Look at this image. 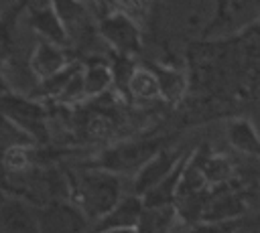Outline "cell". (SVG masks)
Segmentation results:
<instances>
[{
    "instance_id": "6da1fadb",
    "label": "cell",
    "mask_w": 260,
    "mask_h": 233,
    "mask_svg": "<svg viewBox=\"0 0 260 233\" xmlns=\"http://www.w3.org/2000/svg\"><path fill=\"white\" fill-rule=\"evenodd\" d=\"M67 174L71 186V201L83 211L89 223L102 219L126 197L122 176L118 174L100 168H81L77 174Z\"/></svg>"
},
{
    "instance_id": "7a4b0ae2",
    "label": "cell",
    "mask_w": 260,
    "mask_h": 233,
    "mask_svg": "<svg viewBox=\"0 0 260 233\" xmlns=\"http://www.w3.org/2000/svg\"><path fill=\"white\" fill-rule=\"evenodd\" d=\"M167 146H169V140L160 136L120 142V144L106 148L91 160H85L81 168H100V170H106L118 176H126V174L134 176L156 152H160Z\"/></svg>"
},
{
    "instance_id": "3957f363",
    "label": "cell",
    "mask_w": 260,
    "mask_h": 233,
    "mask_svg": "<svg viewBox=\"0 0 260 233\" xmlns=\"http://www.w3.org/2000/svg\"><path fill=\"white\" fill-rule=\"evenodd\" d=\"M0 118L18 128L28 140L39 144L49 142L47 107L43 101H37L30 95L16 93L12 89L4 91L0 93Z\"/></svg>"
},
{
    "instance_id": "277c9868",
    "label": "cell",
    "mask_w": 260,
    "mask_h": 233,
    "mask_svg": "<svg viewBox=\"0 0 260 233\" xmlns=\"http://www.w3.org/2000/svg\"><path fill=\"white\" fill-rule=\"evenodd\" d=\"M98 34L114 55L136 59L142 51V26L134 18L110 6H106L98 16Z\"/></svg>"
},
{
    "instance_id": "5b68a950",
    "label": "cell",
    "mask_w": 260,
    "mask_h": 233,
    "mask_svg": "<svg viewBox=\"0 0 260 233\" xmlns=\"http://www.w3.org/2000/svg\"><path fill=\"white\" fill-rule=\"evenodd\" d=\"M41 233H89V219L71 199L45 201L37 207Z\"/></svg>"
},
{
    "instance_id": "8992f818",
    "label": "cell",
    "mask_w": 260,
    "mask_h": 233,
    "mask_svg": "<svg viewBox=\"0 0 260 233\" xmlns=\"http://www.w3.org/2000/svg\"><path fill=\"white\" fill-rule=\"evenodd\" d=\"M49 2L65 26L71 51L85 47L98 34V20H93L85 0H49Z\"/></svg>"
},
{
    "instance_id": "52a82bcc",
    "label": "cell",
    "mask_w": 260,
    "mask_h": 233,
    "mask_svg": "<svg viewBox=\"0 0 260 233\" xmlns=\"http://www.w3.org/2000/svg\"><path fill=\"white\" fill-rule=\"evenodd\" d=\"M73 59L75 57H73L71 49H63V47H57L53 43L39 38L30 49L26 67H28L30 75L35 77V81L41 83V81L51 79L53 75L65 71L67 67H71L75 63Z\"/></svg>"
},
{
    "instance_id": "ba28073f",
    "label": "cell",
    "mask_w": 260,
    "mask_h": 233,
    "mask_svg": "<svg viewBox=\"0 0 260 233\" xmlns=\"http://www.w3.org/2000/svg\"><path fill=\"white\" fill-rule=\"evenodd\" d=\"M187 154V148H162L160 152H156L134 176H132V188L130 192L136 197H144L150 188H154L165 176H169V172L181 162V158Z\"/></svg>"
},
{
    "instance_id": "9c48e42d",
    "label": "cell",
    "mask_w": 260,
    "mask_h": 233,
    "mask_svg": "<svg viewBox=\"0 0 260 233\" xmlns=\"http://www.w3.org/2000/svg\"><path fill=\"white\" fill-rule=\"evenodd\" d=\"M250 201L242 190H219L215 188L209 205L203 211L201 223H230L242 219L248 211Z\"/></svg>"
},
{
    "instance_id": "30bf717a",
    "label": "cell",
    "mask_w": 260,
    "mask_h": 233,
    "mask_svg": "<svg viewBox=\"0 0 260 233\" xmlns=\"http://www.w3.org/2000/svg\"><path fill=\"white\" fill-rule=\"evenodd\" d=\"M26 24L30 26V30H35L39 34V38L53 43L57 47H63V49H71L65 26H63L61 18L57 16L55 8L51 6V2L26 8Z\"/></svg>"
},
{
    "instance_id": "8fae6325",
    "label": "cell",
    "mask_w": 260,
    "mask_h": 233,
    "mask_svg": "<svg viewBox=\"0 0 260 233\" xmlns=\"http://www.w3.org/2000/svg\"><path fill=\"white\" fill-rule=\"evenodd\" d=\"M197 160H199V170L203 176V182L209 188H225L232 178L236 176V166L228 154L213 152L209 146H197Z\"/></svg>"
},
{
    "instance_id": "7c38bea8",
    "label": "cell",
    "mask_w": 260,
    "mask_h": 233,
    "mask_svg": "<svg viewBox=\"0 0 260 233\" xmlns=\"http://www.w3.org/2000/svg\"><path fill=\"white\" fill-rule=\"evenodd\" d=\"M142 211H144L142 199L128 192L110 213H106L102 219L91 223L89 233H102V231H112V229H136Z\"/></svg>"
},
{
    "instance_id": "4fadbf2b",
    "label": "cell",
    "mask_w": 260,
    "mask_h": 233,
    "mask_svg": "<svg viewBox=\"0 0 260 233\" xmlns=\"http://www.w3.org/2000/svg\"><path fill=\"white\" fill-rule=\"evenodd\" d=\"M0 227L2 233H41L37 207L22 199H10L0 203Z\"/></svg>"
},
{
    "instance_id": "5bb4252c",
    "label": "cell",
    "mask_w": 260,
    "mask_h": 233,
    "mask_svg": "<svg viewBox=\"0 0 260 233\" xmlns=\"http://www.w3.org/2000/svg\"><path fill=\"white\" fill-rule=\"evenodd\" d=\"M28 8V0H14L0 12V93L10 91V85L4 77V65L12 55L14 49V30L18 18Z\"/></svg>"
},
{
    "instance_id": "9a60e30c",
    "label": "cell",
    "mask_w": 260,
    "mask_h": 233,
    "mask_svg": "<svg viewBox=\"0 0 260 233\" xmlns=\"http://www.w3.org/2000/svg\"><path fill=\"white\" fill-rule=\"evenodd\" d=\"M81 81L85 99H95L112 91L114 87V69L104 57H89L81 61Z\"/></svg>"
},
{
    "instance_id": "2e32d148",
    "label": "cell",
    "mask_w": 260,
    "mask_h": 233,
    "mask_svg": "<svg viewBox=\"0 0 260 233\" xmlns=\"http://www.w3.org/2000/svg\"><path fill=\"white\" fill-rule=\"evenodd\" d=\"M146 67L156 77L158 95H160L162 101L175 105L185 97V93H187V75L181 69H177L173 65H162V63H146Z\"/></svg>"
},
{
    "instance_id": "e0dca14e",
    "label": "cell",
    "mask_w": 260,
    "mask_h": 233,
    "mask_svg": "<svg viewBox=\"0 0 260 233\" xmlns=\"http://www.w3.org/2000/svg\"><path fill=\"white\" fill-rule=\"evenodd\" d=\"M225 138L230 146L250 158L260 160V134L248 118H234L225 124Z\"/></svg>"
},
{
    "instance_id": "ac0fdd59",
    "label": "cell",
    "mask_w": 260,
    "mask_h": 233,
    "mask_svg": "<svg viewBox=\"0 0 260 233\" xmlns=\"http://www.w3.org/2000/svg\"><path fill=\"white\" fill-rule=\"evenodd\" d=\"M175 221H179L175 205H169V207H144L136 231L138 233H171Z\"/></svg>"
},
{
    "instance_id": "d6986e66",
    "label": "cell",
    "mask_w": 260,
    "mask_h": 233,
    "mask_svg": "<svg viewBox=\"0 0 260 233\" xmlns=\"http://www.w3.org/2000/svg\"><path fill=\"white\" fill-rule=\"evenodd\" d=\"M126 95L134 97L138 101H148V99L160 97L156 77L146 65H136L134 67V71L128 79V85H126Z\"/></svg>"
},
{
    "instance_id": "ffe728a7",
    "label": "cell",
    "mask_w": 260,
    "mask_h": 233,
    "mask_svg": "<svg viewBox=\"0 0 260 233\" xmlns=\"http://www.w3.org/2000/svg\"><path fill=\"white\" fill-rule=\"evenodd\" d=\"M106 6L134 18L140 26H144L152 12V0H106Z\"/></svg>"
},
{
    "instance_id": "44dd1931",
    "label": "cell",
    "mask_w": 260,
    "mask_h": 233,
    "mask_svg": "<svg viewBox=\"0 0 260 233\" xmlns=\"http://www.w3.org/2000/svg\"><path fill=\"white\" fill-rule=\"evenodd\" d=\"M102 233H138L136 229H112V231H102Z\"/></svg>"
}]
</instances>
